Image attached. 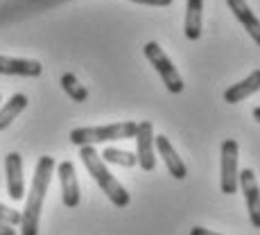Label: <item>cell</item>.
I'll return each instance as SVG.
<instances>
[{
  "label": "cell",
  "instance_id": "obj_1",
  "mask_svg": "<svg viewBox=\"0 0 260 235\" xmlns=\"http://www.w3.org/2000/svg\"><path fill=\"white\" fill-rule=\"evenodd\" d=\"M54 163L52 156H41L34 167V179H32V188L27 192V202H25V211L21 213V235H39V222H41V211H43V202L50 188L54 174Z\"/></svg>",
  "mask_w": 260,
  "mask_h": 235
},
{
  "label": "cell",
  "instance_id": "obj_2",
  "mask_svg": "<svg viewBox=\"0 0 260 235\" xmlns=\"http://www.w3.org/2000/svg\"><path fill=\"white\" fill-rule=\"evenodd\" d=\"M79 158H82L84 167L88 170V174L95 179V183H98V186L102 188V192L109 197V202L118 208H127L132 197H129V192L124 190L122 183L109 172L107 163L102 161L98 149H95L93 145H82V147H79Z\"/></svg>",
  "mask_w": 260,
  "mask_h": 235
},
{
  "label": "cell",
  "instance_id": "obj_3",
  "mask_svg": "<svg viewBox=\"0 0 260 235\" xmlns=\"http://www.w3.org/2000/svg\"><path fill=\"white\" fill-rule=\"evenodd\" d=\"M138 122H113L104 124V127H79L71 131V143L82 147V145H98V143H109V141H124V138L136 136Z\"/></svg>",
  "mask_w": 260,
  "mask_h": 235
},
{
  "label": "cell",
  "instance_id": "obj_4",
  "mask_svg": "<svg viewBox=\"0 0 260 235\" xmlns=\"http://www.w3.org/2000/svg\"><path fill=\"white\" fill-rule=\"evenodd\" d=\"M143 52H145V57L149 59V63L154 66V71L161 75V79H163V84H166L168 91L170 93H181L183 91V79H181V75H179L177 66L172 63V59L163 52V48L158 46L156 41H149V43H145Z\"/></svg>",
  "mask_w": 260,
  "mask_h": 235
},
{
  "label": "cell",
  "instance_id": "obj_5",
  "mask_svg": "<svg viewBox=\"0 0 260 235\" xmlns=\"http://www.w3.org/2000/svg\"><path fill=\"white\" fill-rule=\"evenodd\" d=\"M222 167H219V188L224 194L238 192V143L233 138H226L222 143Z\"/></svg>",
  "mask_w": 260,
  "mask_h": 235
},
{
  "label": "cell",
  "instance_id": "obj_6",
  "mask_svg": "<svg viewBox=\"0 0 260 235\" xmlns=\"http://www.w3.org/2000/svg\"><path fill=\"white\" fill-rule=\"evenodd\" d=\"M136 158L145 172H154L156 167V145H154V124L143 120L136 127Z\"/></svg>",
  "mask_w": 260,
  "mask_h": 235
},
{
  "label": "cell",
  "instance_id": "obj_7",
  "mask_svg": "<svg viewBox=\"0 0 260 235\" xmlns=\"http://www.w3.org/2000/svg\"><path fill=\"white\" fill-rule=\"evenodd\" d=\"M238 188L242 190L244 194V204H247V213L249 219H251V226L260 228V186L256 172L251 167H244L242 172L238 174Z\"/></svg>",
  "mask_w": 260,
  "mask_h": 235
},
{
  "label": "cell",
  "instance_id": "obj_8",
  "mask_svg": "<svg viewBox=\"0 0 260 235\" xmlns=\"http://www.w3.org/2000/svg\"><path fill=\"white\" fill-rule=\"evenodd\" d=\"M7 174V192L14 202H23L25 197V177H23V156L18 152H9L5 158Z\"/></svg>",
  "mask_w": 260,
  "mask_h": 235
},
{
  "label": "cell",
  "instance_id": "obj_9",
  "mask_svg": "<svg viewBox=\"0 0 260 235\" xmlns=\"http://www.w3.org/2000/svg\"><path fill=\"white\" fill-rule=\"evenodd\" d=\"M59 174V183H61V199L66 208H77L79 206V181H77V172H75L73 161H61L57 167Z\"/></svg>",
  "mask_w": 260,
  "mask_h": 235
},
{
  "label": "cell",
  "instance_id": "obj_10",
  "mask_svg": "<svg viewBox=\"0 0 260 235\" xmlns=\"http://www.w3.org/2000/svg\"><path fill=\"white\" fill-rule=\"evenodd\" d=\"M154 145H156L158 154H161L163 163H166L168 172L172 174L177 181H183V179L188 177V167L186 163L181 161V156L177 154V149L172 147V143L168 141V136H154Z\"/></svg>",
  "mask_w": 260,
  "mask_h": 235
},
{
  "label": "cell",
  "instance_id": "obj_11",
  "mask_svg": "<svg viewBox=\"0 0 260 235\" xmlns=\"http://www.w3.org/2000/svg\"><path fill=\"white\" fill-rule=\"evenodd\" d=\"M43 73L41 61L37 59H16L0 54V75H16V77H39Z\"/></svg>",
  "mask_w": 260,
  "mask_h": 235
},
{
  "label": "cell",
  "instance_id": "obj_12",
  "mask_svg": "<svg viewBox=\"0 0 260 235\" xmlns=\"http://www.w3.org/2000/svg\"><path fill=\"white\" fill-rule=\"evenodd\" d=\"M229 9L233 12V16L240 21L244 29L249 32V37L253 39V43L260 46V18L251 12V7L247 5V0H226Z\"/></svg>",
  "mask_w": 260,
  "mask_h": 235
},
{
  "label": "cell",
  "instance_id": "obj_13",
  "mask_svg": "<svg viewBox=\"0 0 260 235\" xmlns=\"http://www.w3.org/2000/svg\"><path fill=\"white\" fill-rule=\"evenodd\" d=\"M256 91H260V71H253L247 79L229 86L226 91H224V102L238 104V102H242V99H247L249 95H253Z\"/></svg>",
  "mask_w": 260,
  "mask_h": 235
},
{
  "label": "cell",
  "instance_id": "obj_14",
  "mask_svg": "<svg viewBox=\"0 0 260 235\" xmlns=\"http://www.w3.org/2000/svg\"><path fill=\"white\" fill-rule=\"evenodd\" d=\"M202 12H204V0H188L186 3L183 32H186V39H190V41H197L202 37Z\"/></svg>",
  "mask_w": 260,
  "mask_h": 235
},
{
  "label": "cell",
  "instance_id": "obj_15",
  "mask_svg": "<svg viewBox=\"0 0 260 235\" xmlns=\"http://www.w3.org/2000/svg\"><path fill=\"white\" fill-rule=\"evenodd\" d=\"M25 109H27V95H23V93L12 95V97L0 107V131H5V129H7L9 124L25 111Z\"/></svg>",
  "mask_w": 260,
  "mask_h": 235
},
{
  "label": "cell",
  "instance_id": "obj_16",
  "mask_svg": "<svg viewBox=\"0 0 260 235\" xmlns=\"http://www.w3.org/2000/svg\"><path fill=\"white\" fill-rule=\"evenodd\" d=\"M61 88L66 91V95L73 99V102H86L88 99V91L84 84H79V79L75 77L73 73L61 75Z\"/></svg>",
  "mask_w": 260,
  "mask_h": 235
},
{
  "label": "cell",
  "instance_id": "obj_17",
  "mask_svg": "<svg viewBox=\"0 0 260 235\" xmlns=\"http://www.w3.org/2000/svg\"><path fill=\"white\" fill-rule=\"evenodd\" d=\"M102 161L104 163H113V165H122V167H134L138 163L136 154L132 152H124V149H116V147H107L102 154Z\"/></svg>",
  "mask_w": 260,
  "mask_h": 235
},
{
  "label": "cell",
  "instance_id": "obj_18",
  "mask_svg": "<svg viewBox=\"0 0 260 235\" xmlns=\"http://www.w3.org/2000/svg\"><path fill=\"white\" fill-rule=\"evenodd\" d=\"M0 219H5V222L12 224V226H18V224H21V213L5 206V204H0Z\"/></svg>",
  "mask_w": 260,
  "mask_h": 235
},
{
  "label": "cell",
  "instance_id": "obj_19",
  "mask_svg": "<svg viewBox=\"0 0 260 235\" xmlns=\"http://www.w3.org/2000/svg\"><path fill=\"white\" fill-rule=\"evenodd\" d=\"M129 3L149 5V7H170V5H172V0H129Z\"/></svg>",
  "mask_w": 260,
  "mask_h": 235
},
{
  "label": "cell",
  "instance_id": "obj_20",
  "mask_svg": "<svg viewBox=\"0 0 260 235\" xmlns=\"http://www.w3.org/2000/svg\"><path fill=\"white\" fill-rule=\"evenodd\" d=\"M0 235H16V231H14L12 224H7L5 219H0Z\"/></svg>",
  "mask_w": 260,
  "mask_h": 235
},
{
  "label": "cell",
  "instance_id": "obj_21",
  "mask_svg": "<svg viewBox=\"0 0 260 235\" xmlns=\"http://www.w3.org/2000/svg\"><path fill=\"white\" fill-rule=\"evenodd\" d=\"M190 235H219V233L211 231V228H204V226H194L192 231H190Z\"/></svg>",
  "mask_w": 260,
  "mask_h": 235
},
{
  "label": "cell",
  "instance_id": "obj_22",
  "mask_svg": "<svg viewBox=\"0 0 260 235\" xmlns=\"http://www.w3.org/2000/svg\"><path fill=\"white\" fill-rule=\"evenodd\" d=\"M253 120H258V122H260V107L253 109Z\"/></svg>",
  "mask_w": 260,
  "mask_h": 235
},
{
  "label": "cell",
  "instance_id": "obj_23",
  "mask_svg": "<svg viewBox=\"0 0 260 235\" xmlns=\"http://www.w3.org/2000/svg\"><path fill=\"white\" fill-rule=\"evenodd\" d=\"M0 99H3V97H0Z\"/></svg>",
  "mask_w": 260,
  "mask_h": 235
}]
</instances>
